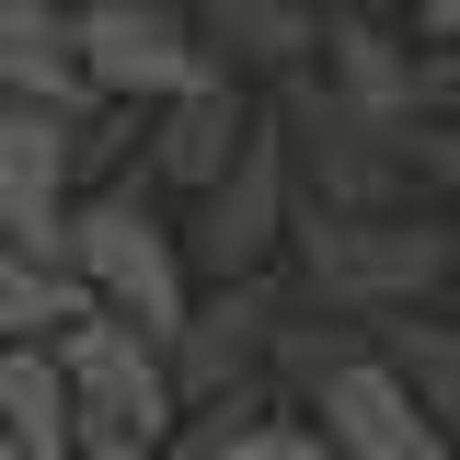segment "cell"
<instances>
[{"mask_svg":"<svg viewBox=\"0 0 460 460\" xmlns=\"http://www.w3.org/2000/svg\"><path fill=\"white\" fill-rule=\"evenodd\" d=\"M0 104H47V115H104V93L81 81V47H69V12L58 0H0Z\"/></svg>","mask_w":460,"mask_h":460,"instance_id":"obj_9","label":"cell"},{"mask_svg":"<svg viewBox=\"0 0 460 460\" xmlns=\"http://www.w3.org/2000/svg\"><path fill=\"white\" fill-rule=\"evenodd\" d=\"M242 138H253V115H242V93H230V69H208L196 93H172L162 104V138H150V162L172 172V184H219L230 162H242Z\"/></svg>","mask_w":460,"mask_h":460,"instance_id":"obj_10","label":"cell"},{"mask_svg":"<svg viewBox=\"0 0 460 460\" xmlns=\"http://www.w3.org/2000/svg\"><path fill=\"white\" fill-rule=\"evenodd\" d=\"M323 58H334V104L380 115V127H402V104L426 93V69H414V47H392L368 12H323Z\"/></svg>","mask_w":460,"mask_h":460,"instance_id":"obj_13","label":"cell"},{"mask_svg":"<svg viewBox=\"0 0 460 460\" xmlns=\"http://www.w3.org/2000/svg\"><path fill=\"white\" fill-rule=\"evenodd\" d=\"M172 460H345L311 414H265V402H219V414H196V438Z\"/></svg>","mask_w":460,"mask_h":460,"instance_id":"obj_14","label":"cell"},{"mask_svg":"<svg viewBox=\"0 0 460 460\" xmlns=\"http://www.w3.org/2000/svg\"><path fill=\"white\" fill-rule=\"evenodd\" d=\"M299 242H311V288L345 311H414V288L460 265L438 219H392V208H323V219H299Z\"/></svg>","mask_w":460,"mask_h":460,"instance_id":"obj_3","label":"cell"},{"mask_svg":"<svg viewBox=\"0 0 460 460\" xmlns=\"http://www.w3.org/2000/svg\"><path fill=\"white\" fill-rule=\"evenodd\" d=\"M449 150H460V69H449Z\"/></svg>","mask_w":460,"mask_h":460,"instance_id":"obj_19","label":"cell"},{"mask_svg":"<svg viewBox=\"0 0 460 460\" xmlns=\"http://www.w3.org/2000/svg\"><path fill=\"white\" fill-rule=\"evenodd\" d=\"M265 345H277V299H265V277H230L208 311H184V334H172V392H184V414H196V402L219 414L230 380L265 368Z\"/></svg>","mask_w":460,"mask_h":460,"instance_id":"obj_8","label":"cell"},{"mask_svg":"<svg viewBox=\"0 0 460 460\" xmlns=\"http://www.w3.org/2000/svg\"><path fill=\"white\" fill-rule=\"evenodd\" d=\"M81 311H93L81 277H58V265H35V253L0 242V345H58Z\"/></svg>","mask_w":460,"mask_h":460,"instance_id":"obj_15","label":"cell"},{"mask_svg":"<svg viewBox=\"0 0 460 460\" xmlns=\"http://www.w3.org/2000/svg\"><path fill=\"white\" fill-rule=\"evenodd\" d=\"M69 47H81V81L104 104H172L208 81L184 0H93V12H69Z\"/></svg>","mask_w":460,"mask_h":460,"instance_id":"obj_5","label":"cell"},{"mask_svg":"<svg viewBox=\"0 0 460 460\" xmlns=\"http://www.w3.org/2000/svg\"><path fill=\"white\" fill-rule=\"evenodd\" d=\"M0 449L12 460H81V414L58 380V345H0Z\"/></svg>","mask_w":460,"mask_h":460,"instance_id":"obj_12","label":"cell"},{"mask_svg":"<svg viewBox=\"0 0 460 460\" xmlns=\"http://www.w3.org/2000/svg\"><path fill=\"white\" fill-rule=\"evenodd\" d=\"M69 277L93 288V311L138 323L150 345H172V334H184V311H196L184 242H172L138 196H81V208H69Z\"/></svg>","mask_w":460,"mask_h":460,"instance_id":"obj_2","label":"cell"},{"mask_svg":"<svg viewBox=\"0 0 460 460\" xmlns=\"http://www.w3.org/2000/svg\"><path fill=\"white\" fill-rule=\"evenodd\" d=\"M414 392L438 402V426H449V449H460V357H449V368H438V380H414Z\"/></svg>","mask_w":460,"mask_h":460,"instance_id":"obj_16","label":"cell"},{"mask_svg":"<svg viewBox=\"0 0 460 460\" xmlns=\"http://www.w3.org/2000/svg\"><path fill=\"white\" fill-rule=\"evenodd\" d=\"M58 380H69V414H81V449H172V426H184V392H172V345H150L138 323H115V311H81L69 334H58Z\"/></svg>","mask_w":460,"mask_h":460,"instance_id":"obj_1","label":"cell"},{"mask_svg":"<svg viewBox=\"0 0 460 460\" xmlns=\"http://www.w3.org/2000/svg\"><path fill=\"white\" fill-rule=\"evenodd\" d=\"M311 426H323L345 460H460L449 426H438V402L414 392L380 345H334V357L311 368Z\"/></svg>","mask_w":460,"mask_h":460,"instance_id":"obj_4","label":"cell"},{"mask_svg":"<svg viewBox=\"0 0 460 460\" xmlns=\"http://www.w3.org/2000/svg\"><path fill=\"white\" fill-rule=\"evenodd\" d=\"M323 12H392V0H323Z\"/></svg>","mask_w":460,"mask_h":460,"instance_id":"obj_20","label":"cell"},{"mask_svg":"<svg viewBox=\"0 0 460 460\" xmlns=\"http://www.w3.org/2000/svg\"><path fill=\"white\" fill-rule=\"evenodd\" d=\"M0 460H12V449H0Z\"/></svg>","mask_w":460,"mask_h":460,"instance_id":"obj_21","label":"cell"},{"mask_svg":"<svg viewBox=\"0 0 460 460\" xmlns=\"http://www.w3.org/2000/svg\"><path fill=\"white\" fill-rule=\"evenodd\" d=\"M184 23H196V47L208 69H299V58L323 47V23H311V0H184Z\"/></svg>","mask_w":460,"mask_h":460,"instance_id":"obj_11","label":"cell"},{"mask_svg":"<svg viewBox=\"0 0 460 460\" xmlns=\"http://www.w3.org/2000/svg\"><path fill=\"white\" fill-rule=\"evenodd\" d=\"M69 208H81V115L0 104V242L69 277Z\"/></svg>","mask_w":460,"mask_h":460,"instance_id":"obj_6","label":"cell"},{"mask_svg":"<svg viewBox=\"0 0 460 460\" xmlns=\"http://www.w3.org/2000/svg\"><path fill=\"white\" fill-rule=\"evenodd\" d=\"M81 460H172V449H127V438H104V449H81Z\"/></svg>","mask_w":460,"mask_h":460,"instance_id":"obj_18","label":"cell"},{"mask_svg":"<svg viewBox=\"0 0 460 460\" xmlns=\"http://www.w3.org/2000/svg\"><path fill=\"white\" fill-rule=\"evenodd\" d=\"M414 12H426V35H438V47H460V0H414Z\"/></svg>","mask_w":460,"mask_h":460,"instance_id":"obj_17","label":"cell"},{"mask_svg":"<svg viewBox=\"0 0 460 460\" xmlns=\"http://www.w3.org/2000/svg\"><path fill=\"white\" fill-rule=\"evenodd\" d=\"M288 138L277 127H253V138H242V162L219 172V184H208V208H196V265H208V277H265V265H277V242H288Z\"/></svg>","mask_w":460,"mask_h":460,"instance_id":"obj_7","label":"cell"}]
</instances>
